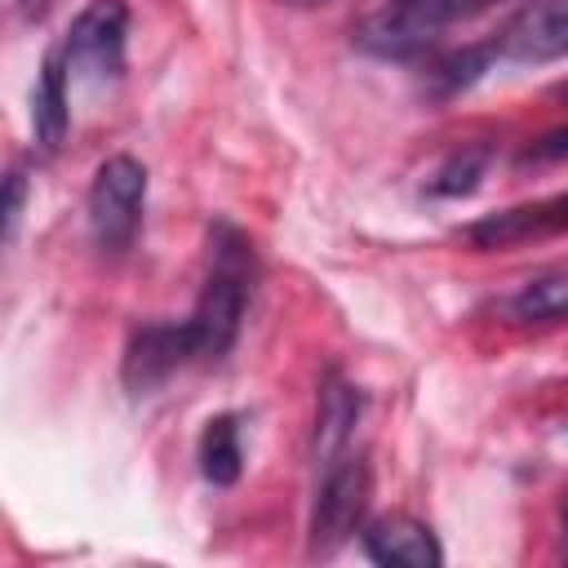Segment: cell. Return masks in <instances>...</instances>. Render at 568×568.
I'll use <instances>...</instances> for the list:
<instances>
[{
	"label": "cell",
	"instance_id": "cell-1",
	"mask_svg": "<svg viewBox=\"0 0 568 568\" xmlns=\"http://www.w3.org/2000/svg\"><path fill=\"white\" fill-rule=\"evenodd\" d=\"M253 284H257L253 244L235 226L217 222L213 244H209V275L195 297V311L186 320L200 364H213L235 346V337L244 328V311L253 302Z\"/></svg>",
	"mask_w": 568,
	"mask_h": 568
},
{
	"label": "cell",
	"instance_id": "cell-2",
	"mask_svg": "<svg viewBox=\"0 0 568 568\" xmlns=\"http://www.w3.org/2000/svg\"><path fill=\"white\" fill-rule=\"evenodd\" d=\"M510 0H386L355 27V44L386 62L422 58L448 27L475 22Z\"/></svg>",
	"mask_w": 568,
	"mask_h": 568
},
{
	"label": "cell",
	"instance_id": "cell-3",
	"mask_svg": "<svg viewBox=\"0 0 568 568\" xmlns=\"http://www.w3.org/2000/svg\"><path fill=\"white\" fill-rule=\"evenodd\" d=\"M146 209V169L133 155H111L89 182V231L106 257L129 253Z\"/></svg>",
	"mask_w": 568,
	"mask_h": 568
},
{
	"label": "cell",
	"instance_id": "cell-4",
	"mask_svg": "<svg viewBox=\"0 0 568 568\" xmlns=\"http://www.w3.org/2000/svg\"><path fill=\"white\" fill-rule=\"evenodd\" d=\"M368 493H373V470L359 453H346L320 470L315 501H311V550L315 555H333L342 541H351L364 528Z\"/></svg>",
	"mask_w": 568,
	"mask_h": 568
},
{
	"label": "cell",
	"instance_id": "cell-5",
	"mask_svg": "<svg viewBox=\"0 0 568 568\" xmlns=\"http://www.w3.org/2000/svg\"><path fill=\"white\" fill-rule=\"evenodd\" d=\"M124 40H129V4L124 0H89L58 49L67 58L71 80L106 84L124 71Z\"/></svg>",
	"mask_w": 568,
	"mask_h": 568
},
{
	"label": "cell",
	"instance_id": "cell-6",
	"mask_svg": "<svg viewBox=\"0 0 568 568\" xmlns=\"http://www.w3.org/2000/svg\"><path fill=\"white\" fill-rule=\"evenodd\" d=\"M488 53L493 62H515V67H541L568 58V0L519 4L488 44Z\"/></svg>",
	"mask_w": 568,
	"mask_h": 568
},
{
	"label": "cell",
	"instance_id": "cell-7",
	"mask_svg": "<svg viewBox=\"0 0 568 568\" xmlns=\"http://www.w3.org/2000/svg\"><path fill=\"white\" fill-rule=\"evenodd\" d=\"M186 364H200L186 320L182 324H169V320L142 324L129 337V351H124V386L133 395H146V390H155L160 382H169Z\"/></svg>",
	"mask_w": 568,
	"mask_h": 568
},
{
	"label": "cell",
	"instance_id": "cell-8",
	"mask_svg": "<svg viewBox=\"0 0 568 568\" xmlns=\"http://www.w3.org/2000/svg\"><path fill=\"white\" fill-rule=\"evenodd\" d=\"M568 231V191L564 195H546V200H528V204H510L501 213H484L466 240L479 253L493 248H515V244H532V240H550Z\"/></svg>",
	"mask_w": 568,
	"mask_h": 568
},
{
	"label": "cell",
	"instance_id": "cell-9",
	"mask_svg": "<svg viewBox=\"0 0 568 568\" xmlns=\"http://www.w3.org/2000/svg\"><path fill=\"white\" fill-rule=\"evenodd\" d=\"M359 541H364V555L386 568L390 564L395 568H439L444 564L435 532L413 515H382L359 528Z\"/></svg>",
	"mask_w": 568,
	"mask_h": 568
},
{
	"label": "cell",
	"instance_id": "cell-10",
	"mask_svg": "<svg viewBox=\"0 0 568 568\" xmlns=\"http://www.w3.org/2000/svg\"><path fill=\"white\" fill-rule=\"evenodd\" d=\"M359 413H364L359 386H351L342 377H328L324 390H320V413H315V470H324V466H333L337 457L351 453Z\"/></svg>",
	"mask_w": 568,
	"mask_h": 568
},
{
	"label": "cell",
	"instance_id": "cell-11",
	"mask_svg": "<svg viewBox=\"0 0 568 568\" xmlns=\"http://www.w3.org/2000/svg\"><path fill=\"white\" fill-rule=\"evenodd\" d=\"M71 71H67V58L62 49H49L44 67H40V80H36V93H31V133L40 142V151H58L67 142V124H71Z\"/></svg>",
	"mask_w": 568,
	"mask_h": 568
},
{
	"label": "cell",
	"instance_id": "cell-12",
	"mask_svg": "<svg viewBox=\"0 0 568 568\" xmlns=\"http://www.w3.org/2000/svg\"><path fill=\"white\" fill-rule=\"evenodd\" d=\"M501 315L510 324H555L568 320V266H546L515 284V293L501 302Z\"/></svg>",
	"mask_w": 568,
	"mask_h": 568
},
{
	"label": "cell",
	"instance_id": "cell-13",
	"mask_svg": "<svg viewBox=\"0 0 568 568\" xmlns=\"http://www.w3.org/2000/svg\"><path fill=\"white\" fill-rule=\"evenodd\" d=\"M200 470L217 488H231L240 479L244 448H240V422H235V413H217V417L204 422V435H200Z\"/></svg>",
	"mask_w": 568,
	"mask_h": 568
},
{
	"label": "cell",
	"instance_id": "cell-14",
	"mask_svg": "<svg viewBox=\"0 0 568 568\" xmlns=\"http://www.w3.org/2000/svg\"><path fill=\"white\" fill-rule=\"evenodd\" d=\"M488 164H493V146L488 142H470V146H457L439 169H435V178H430V195H439V200H457V195H470L475 186H479V178L488 173Z\"/></svg>",
	"mask_w": 568,
	"mask_h": 568
},
{
	"label": "cell",
	"instance_id": "cell-15",
	"mask_svg": "<svg viewBox=\"0 0 568 568\" xmlns=\"http://www.w3.org/2000/svg\"><path fill=\"white\" fill-rule=\"evenodd\" d=\"M564 155H568V124H559V129L541 133L537 142H528V146L519 151V160H524V164H546V160H564Z\"/></svg>",
	"mask_w": 568,
	"mask_h": 568
},
{
	"label": "cell",
	"instance_id": "cell-16",
	"mask_svg": "<svg viewBox=\"0 0 568 568\" xmlns=\"http://www.w3.org/2000/svg\"><path fill=\"white\" fill-rule=\"evenodd\" d=\"M22 191H27L22 173H9V191H4V240H13V231H18V213H22Z\"/></svg>",
	"mask_w": 568,
	"mask_h": 568
},
{
	"label": "cell",
	"instance_id": "cell-17",
	"mask_svg": "<svg viewBox=\"0 0 568 568\" xmlns=\"http://www.w3.org/2000/svg\"><path fill=\"white\" fill-rule=\"evenodd\" d=\"M49 4H53V0H18V18H22V22H40V18L49 13Z\"/></svg>",
	"mask_w": 568,
	"mask_h": 568
},
{
	"label": "cell",
	"instance_id": "cell-18",
	"mask_svg": "<svg viewBox=\"0 0 568 568\" xmlns=\"http://www.w3.org/2000/svg\"><path fill=\"white\" fill-rule=\"evenodd\" d=\"M288 4H315V0H288Z\"/></svg>",
	"mask_w": 568,
	"mask_h": 568
},
{
	"label": "cell",
	"instance_id": "cell-19",
	"mask_svg": "<svg viewBox=\"0 0 568 568\" xmlns=\"http://www.w3.org/2000/svg\"><path fill=\"white\" fill-rule=\"evenodd\" d=\"M564 532H568V510H564Z\"/></svg>",
	"mask_w": 568,
	"mask_h": 568
}]
</instances>
